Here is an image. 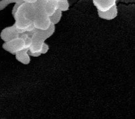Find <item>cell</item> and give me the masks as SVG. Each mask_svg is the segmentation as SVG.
Listing matches in <instances>:
<instances>
[{
	"label": "cell",
	"instance_id": "obj_1",
	"mask_svg": "<svg viewBox=\"0 0 135 119\" xmlns=\"http://www.w3.org/2000/svg\"><path fill=\"white\" fill-rule=\"evenodd\" d=\"M13 17L15 19L14 25H15L16 28L17 29L19 34L26 32L30 31V30H32V29L35 28L34 24H33V22L28 21V19L24 18L22 12H21L20 7L17 12L14 13Z\"/></svg>",
	"mask_w": 135,
	"mask_h": 119
},
{
	"label": "cell",
	"instance_id": "obj_2",
	"mask_svg": "<svg viewBox=\"0 0 135 119\" xmlns=\"http://www.w3.org/2000/svg\"><path fill=\"white\" fill-rule=\"evenodd\" d=\"M33 24L36 29H46L51 25V22L49 15L45 10L37 11L36 16L33 21Z\"/></svg>",
	"mask_w": 135,
	"mask_h": 119
},
{
	"label": "cell",
	"instance_id": "obj_3",
	"mask_svg": "<svg viewBox=\"0 0 135 119\" xmlns=\"http://www.w3.org/2000/svg\"><path fill=\"white\" fill-rule=\"evenodd\" d=\"M2 48L4 50L8 51L11 54L15 55L18 51H20L25 48V43L22 38L18 37L10 41L4 42Z\"/></svg>",
	"mask_w": 135,
	"mask_h": 119
},
{
	"label": "cell",
	"instance_id": "obj_4",
	"mask_svg": "<svg viewBox=\"0 0 135 119\" xmlns=\"http://www.w3.org/2000/svg\"><path fill=\"white\" fill-rule=\"evenodd\" d=\"M20 9L26 19H27L30 22H33L36 14V9H35L33 3L24 2L20 6Z\"/></svg>",
	"mask_w": 135,
	"mask_h": 119
},
{
	"label": "cell",
	"instance_id": "obj_5",
	"mask_svg": "<svg viewBox=\"0 0 135 119\" xmlns=\"http://www.w3.org/2000/svg\"><path fill=\"white\" fill-rule=\"evenodd\" d=\"M19 36L20 34L16 28L14 24L12 26L7 27V28H4L1 32V34H0L1 38L4 42L17 38Z\"/></svg>",
	"mask_w": 135,
	"mask_h": 119
},
{
	"label": "cell",
	"instance_id": "obj_6",
	"mask_svg": "<svg viewBox=\"0 0 135 119\" xmlns=\"http://www.w3.org/2000/svg\"><path fill=\"white\" fill-rule=\"evenodd\" d=\"M97 12H98V16L99 18L108 21L112 20L114 18H116L118 15V13L116 4L112 6L111 8H110L108 10L105 11V12H101V11L99 10H97Z\"/></svg>",
	"mask_w": 135,
	"mask_h": 119
},
{
	"label": "cell",
	"instance_id": "obj_7",
	"mask_svg": "<svg viewBox=\"0 0 135 119\" xmlns=\"http://www.w3.org/2000/svg\"><path fill=\"white\" fill-rule=\"evenodd\" d=\"M97 10L105 12L116 4V0H93Z\"/></svg>",
	"mask_w": 135,
	"mask_h": 119
},
{
	"label": "cell",
	"instance_id": "obj_8",
	"mask_svg": "<svg viewBox=\"0 0 135 119\" xmlns=\"http://www.w3.org/2000/svg\"><path fill=\"white\" fill-rule=\"evenodd\" d=\"M29 48H24V49L18 51L15 54L16 58L18 62H21L24 65H28L30 62V56L28 54Z\"/></svg>",
	"mask_w": 135,
	"mask_h": 119
},
{
	"label": "cell",
	"instance_id": "obj_9",
	"mask_svg": "<svg viewBox=\"0 0 135 119\" xmlns=\"http://www.w3.org/2000/svg\"><path fill=\"white\" fill-rule=\"evenodd\" d=\"M36 32L46 41L48 38H51L55 32V25L51 24L49 28L46 29H36Z\"/></svg>",
	"mask_w": 135,
	"mask_h": 119
},
{
	"label": "cell",
	"instance_id": "obj_10",
	"mask_svg": "<svg viewBox=\"0 0 135 119\" xmlns=\"http://www.w3.org/2000/svg\"><path fill=\"white\" fill-rule=\"evenodd\" d=\"M57 9L56 0H48L45 7V11L49 16L53 14Z\"/></svg>",
	"mask_w": 135,
	"mask_h": 119
},
{
	"label": "cell",
	"instance_id": "obj_11",
	"mask_svg": "<svg viewBox=\"0 0 135 119\" xmlns=\"http://www.w3.org/2000/svg\"><path fill=\"white\" fill-rule=\"evenodd\" d=\"M62 15V12H61V10H59V9H56V12H55L53 14L51 15V16H49L51 24H55V25H56L57 24H59L60 22V21H61Z\"/></svg>",
	"mask_w": 135,
	"mask_h": 119
},
{
	"label": "cell",
	"instance_id": "obj_12",
	"mask_svg": "<svg viewBox=\"0 0 135 119\" xmlns=\"http://www.w3.org/2000/svg\"><path fill=\"white\" fill-rule=\"evenodd\" d=\"M57 9L61 12H67L69 8V3L68 0H56Z\"/></svg>",
	"mask_w": 135,
	"mask_h": 119
},
{
	"label": "cell",
	"instance_id": "obj_13",
	"mask_svg": "<svg viewBox=\"0 0 135 119\" xmlns=\"http://www.w3.org/2000/svg\"><path fill=\"white\" fill-rule=\"evenodd\" d=\"M24 3L23 0H1L0 1V11H2L10 3Z\"/></svg>",
	"mask_w": 135,
	"mask_h": 119
},
{
	"label": "cell",
	"instance_id": "obj_14",
	"mask_svg": "<svg viewBox=\"0 0 135 119\" xmlns=\"http://www.w3.org/2000/svg\"><path fill=\"white\" fill-rule=\"evenodd\" d=\"M47 1L48 0H36V2L33 3L36 12L37 11L45 10V7Z\"/></svg>",
	"mask_w": 135,
	"mask_h": 119
},
{
	"label": "cell",
	"instance_id": "obj_15",
	"mask_svg": "<svg viewBox=\"0 0 135 119\" xmlns=\"http://www.w3.org/2000/svg\"><path fill=\"white\" fill-rule=\"evenodd\" d=\"M21 38H22L24 40V43H25V48H30V46L32 44V38L28 36V35L25 34V33H22V34H20V36Z\"/></svg>",
	"mask_w": 135,
	"mask_h": 119
},
{
	"label": "cell",
	"instance_id": "obj_16",
	"mask_svg": "<svg viewBox=\"0 0 135 119\" xmlns=\"http://www.w3.org/2000/svg\"><path fill=\"white\" fill-rule=\"evenodd\" d=\"M49 50V46L46 44V43H45V42L43 43V44H42V47L40 53H41V54H45L47 53Z\"/></svg>",
	"mask_w": 135,
	"mask_h": 119
},
{
	"label": "cell",
	"instance_id": "obj_17",
	"mask_svg": "<svg viewBox=\"0 0 135 119\" xmlns=\"http://www.w3.org/2000/svg\"><path fill=\"white\" fill-rule=\"evenodd\" d=\"M22 4H20V3H15V5L13 6V8H12V15H14V13H15L16 12H17L18 9V8H19V7Z\"/></svg>",
	"mask_w": 135,
	"mask_h": 119
},
{
	"label": "cell",
	"instance_id": "obj_18",
	"mask_svg": "<svg viewBox=\"0 0 135 119\" xmlns=\"http://www.w3.org/2000/svg\"><path fill=\"white\" fill-rule=\"evenodd\" d=\"M28 54H29V56H32V57H34V58L39 57V56L42 55L40 52H30L29 50H28Z\"/></svg>",
	"mask_w": 135,
	"mask_h": 119
},
{
	"label": "cell",
	"instance_id": "obj_19",
	"mask_svg": "<svg viewBox=\"0 0 135 119\" xmlns=\"http://www.w3.org/2000/svg\"><path fill=\"white\" fill-rule=\"evenodd\" d=\"M23 2L25 3H34V2H36V0H23Z\"/></svg>",
	"mask_w": 135,
	"mask_h": 119
},
{
	"label": "cell",
	"instance_id": "obj_20",
	"mask_svg": "<svg viewBox=\"0 0 135 119\" xmlns=\"http://www.w3.org/2000/svg\"><path fill=\"white\" fill-rule=\"evenodd\" d=\"M117 1H118V0H116V2H117Z\"/></svg>",
	"mask_w": 135,
	"mask_h": 119
}]
</instances>
